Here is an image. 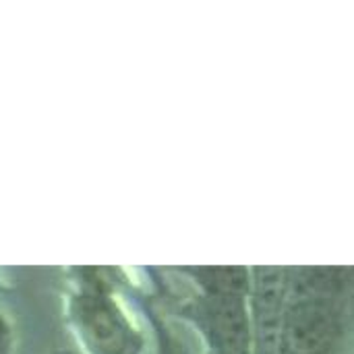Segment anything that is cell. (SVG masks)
<instances>
[{
	"mask_svg": "<svg viewBox=\"0 0 354 354\" xmlns=\"http://www.w3.org/2000/svg\"><path fill=\"white\" fill-rule=\"evenodd\" d=\"M112 268H71L64 274V322L81 354H147L143 309Z\"/></svg>",
	"mask_w": 354,
	"mask_h": 354,
	"instance_id": "6da1fadb",
	"label": "cell"
},
{
	"mask_svg": "<svg viewBox=\"0 0 354 354\" xmlns=\"http://www.w3.org/2000/svg\"><path fill=\"white\" fill-rule=\"evenodd\" d=\"M0 354H17V332L8 313L0 307Z\"/></svg>",
	"mask_w": 354,
	"mask_h": 354,
	"instance_id": "3957f363",
	"label": "cell"
},
{
	"mask_svg": "<svg viewBox=\"0 0 354 354\" xmlns=\"http://www.w3.org/2000/svg\"><path fill=\"white\" fill-rule=\"evenodd\" d=\"M135 297H137V301H139V305L143 309V315H145L147 324L151 326V332H153V338H156V348H153L156 354H178V346H176L174 334L164 324H160V319L156 317L153 309H149L147 305H143V301L139 299L137 292H135Z\"/></svg>",
	"mask_w": 354,
	"mask_h": 354,
	"instance_id": "7a4b0ae2",
	"label": "cell"
}]
</instances>
